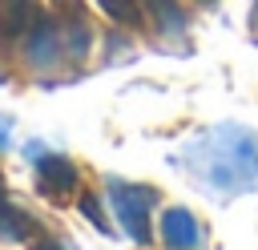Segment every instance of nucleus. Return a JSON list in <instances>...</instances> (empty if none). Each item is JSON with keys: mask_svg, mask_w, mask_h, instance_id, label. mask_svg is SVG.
I'll return each mask as SVG.
<instances>
[{"mask_svg": "<svg viewBox=\"0 0 258 250\" xmlns=\"http://www.w3.org/2000/svg\"><path fill=\"white\" fill-rule=\"evenodd\" d=\"M8 141H12V129H8V117H4V113H0V149H4V145H8Z\"/></svg>", "mask_w": 258, "mask_h": 250, "instance_id": "9b49d317", "label": "nucleus"}, {"mask_svg": "<svg viewBox=\"0 0 258 250\" xmlns=\"http://www.w3.org/2000/svg\"><path fill=\"white\" fill-rule=\"evenodd\" d=\"M89 20L77 4H60V12H36L32 28L24 32L28 65L32 69H56L60 60H85L89 48Z\"/></svg>", "mask_w": 258, "mask_h": 250, "instance_id": "f03ea898", "label": "nucleus"}, {"mask_svg": "<svg viewBox=\"0 0 258 250\" xmlns=\"http://www.w3.org/2000/svg\"><path fill=\"white\" fill-rule=\"evenodd\" d=\"M202 4H214V0H202Z\"/></svg>", "mask_w": 258, "mask_h": 250, "instance_id": "4468645a", "label": "nucleus"}, {"mask_svg": "<svg viewBox=\"0 0 258 250\" xmlns=\"http://www.w3.org/2000/svg\"><path fill=\"white\" fill-rule=\"evenodd\" d=\"M36 250H69V246H64V242H56V238H44Z\"/></svg>", "mask_w": 258, "mask_h": 250, "instance_id": "f8f14e48", "label": "nucleus"}, {"mask_svg": "<svg viewBox=\"0 0 258 250\" xmlns=\"http://www.w3.org/2000/svg\"><path fill=\"white\" fill-rule=\"evenodd\" d=\"M141 12L149 16V24H153L157 36H165V40H185L189 16H185V8H181L177 0H141Z\"/></svg>", "mask_w": 258, "mask_h": 250, "instance_id": "423d86ee", "label": "nucleus"}, {"mask_svg": "<svg viewBox=\"0 0 258 250\" xmlns=\"http://www.w3.org/2000/svg\"><path fill=\"white\" fill-rule=\"evenodd\" d=\"M32 165H36V185L48 198H69L81 185V169L64 153H40V157H32Z\"/></svg>", "mask_w": 258, "mask_h": 250, "instance_id": "20e7f679", "label": "nucleus"}, {"mask_svg": "<svg viewBox=\"0 0 258 250\" xmlns=\"http://www.w3.org/2000/svg\"><path fill=\"white\" fill-rule=\"evenodd\" d=\"M81 210H85V214H89V222H93V226H97V230H101V234H109V222H105V214H101V210H97V202H93V198H89V194H85V198H81Z\"/></svg>", "mask_w": 258, "mask_h": 250, "instance_id": "9d476101", "label": "nucleus"}, {"mask_svg": "<svg viewBox=\"0 0 258 250\" xmlns=\"http://www.w3.org/2000/svg\"><path fill=\"white\" fill-rule=\"evenodd\" d=\"M173 165L218 194H250L258 190V137L242 125H214L173 153Z\"/></svg>", "mask_w": 258, "mask_h": 250, "instance_id": "f257e3e1", "label": "nucleus"}, {"mask_svg": "<svg viewBox=\"0 0 258 250\" xmlns=\"http://www.w3.org/2000/svg\"><path fill=\"white\" fill-rule=\"evenodd\" d=\"M254 28H258V0H254Z\"/></svg>", "mask_w": 258, "mask_h": 250, "instance_id": "ddd939ff", "label": "nucleus"}, {"mask_svg": "<svg viewBox=\"0 0 258 250\" xmlns=\"http://www.w3.org/2000/svg\"><path fill=\"white\" fill-rule=\"evenodd\" d=\"M36 0H4L0 4V28L8 32V36H24L28 28H32V20H36Z\"/></svg>", "mask_w": 258, "mask_h": 250, "instance_id": "6e6552de", "label": "nucleus"}, {"mask_svg": "<svg viewBox=\"0 0 258 250\" xmlns=\"http://www.w3.org/2000/svg\"><path fill=\"white\" fill-rule=\"evenodd\" d=\"M161 242L165 250H202V222L185 206H169L161 214Z\"/></svg>", "mask_w": 258, "mask_h": 250, "instance_id": "39448f33", "label": "nucleus"}, {"mask_svg": "<svg viewBox=\"0 0 258 250\" xmlns=\"http://www.w3.org/2000/svg\"><path fill=\"white\" fill-rule=\"evenodd\" d=\"M32 234H36L32 214H24L20 206H12L8 194H4V181H0V238L4 242H28Z\"/></svg>", "mask_w": 258, "mask_h": 250, "instance_id": "0eeeda50", "label": "nucleus"}, {"mask_svg": "<svg viewBox=\"0 0 258 250\" xmlns=\"http://www.w3.org/2000/svg\"><path fill=\"white\" fill-rule=\"evenodd\" d=\"M97 8L109 16V20H117V24H125V28H137L141 24V0H97Z\"/></svg>", "mask_w": 258, "mask_h": 250, "instance_id": "1a4fd4ad", "label": "nucleus"}, {"mask_svg": "<svg viewBox=\"0 0 258 250\" xmlns=\"http://www.w3.org/2000/svg\"><path fill=\"white\" fill-rule=\"evenodd\" d=\"M105 198H109V206H113L121 230H125L137 246H149V238H153L149 210H153V202H157V190H153V185H133V181L113 177V181L105 185Z\"/></svg>", "mask_w": 258, "mask_h": 250, "instance_id": "7ed1b4c3", "label": "nucleus"}]
</instances>
